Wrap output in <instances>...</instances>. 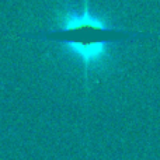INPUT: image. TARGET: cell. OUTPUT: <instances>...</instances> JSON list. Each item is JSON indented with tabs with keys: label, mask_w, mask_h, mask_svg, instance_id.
Instances as JSON below:
<instances>
[{
	"label": "cell",
	"mask_w": 160,
	"mask_h": 160,
	"mask_svg": "<svg viewBox=\"0 0 160 160\" xmlns=\"http://www.w3.org/2000/svg\"><path fill=\"white\" fill-rule=\"evenodd\" d=\"M25 38L51 41L62 45L68 55L82 62L84 82L88 76L101 73L108 68L112 49L119 44L133 39L152 38L153 34L136 32L115 27L105 16L96 13L90 7V0H83V6L65 4L56 16V25L51 30L25 34Z\"/></svg>",
	"instance_id": "obj_1"
}]
</instances>
